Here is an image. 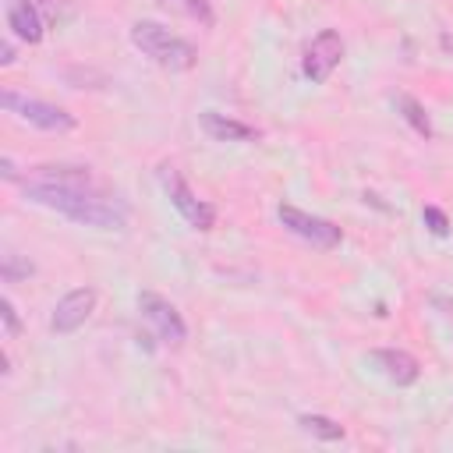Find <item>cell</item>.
Wrapping results in <instances>:
<instances>
[{
  "label": "cell",
  "instance_id": "6da1fadb",
  "mask_svg": "<svg viewBox=\"0 0 453 453\" xmlns=\"http://www.w3.org/2000/svg\"><path fill=\"white\" fill-rule=\"evenodd\" d=\"M25 198L96 230H124L127 223L124 205L103 195L85 166H35L25 180Z\"/></svg>",
  "mask_w": 453,
  "mask_h": 453
},
{
  "label": "cell",
  "instance_id": "30bf717a",
  "mask_svg": "<svg viewBox=\"0 0 453 453\" xmlns=\"http://www.w3.org/2000/svg\"><path fill=\"white\" fill-rule=\"evenodd\" d=\"M202 127H205V134L216 138V142H255V138H258V131H255L251 124L234 120V117H223V113H216V110L202 113Z\"/></svg>",
  "mask_w": 453,
  "mask_h": 453
},
{
  "label": "cell",
  "instance_id": "4fadbf2b",
  "mask_svg": "<svg viewBox=\"0 0 453 453\" xmlns=\"http://www.w3.org/2000/svg\"><path fill=\"white\" fill-rule=\"evenodd\" d=\"M297 425H301L304 432H311V435L326 439V442L343 439V425H336V421H333V418H326V414H301V418H297Z\"/></svg>",
  "mask_w": 453,
  "mask_h": 453
},
{
  "label": "cell",
  "instance_id": "8992f818",
  "mask_svg": "<svg viewBox=\"0 0 453 453\" xmlns=\"http://www.w3.org/2000/svg\"><path fill=\"white\" fill-rule=\"evenodd\" d=\"M138 311H142V319L156 329V336H159L163 343L180 347V343L188 340V326H184L180 311H177L166 297H159V294L145 290V294H138Z\"/></svg>",
  "mask_w": 453,
  "mask_h": 453
},
{
  "label": "cell",
  "instance_id": "7a4b0ae2",
  "mask_svg": "<svg viewBox=\"0 0 453 453\" xmlns=\"http://www.w3.org/2000/svg\"><path fill=\"white\" fill-rule=\"evenodd\" d=\"M131 42H134L149 60H156V64L166 67V71H188V67H195V60H198L195 46H191L188 39L173 35L170 28H163L159 21H134V25H131Z\"/></svg>",
  "mask_w": 453,
  "mask_h": 453
},
{
  "label": "cell",
  "instance_id": "277c9868",
  "mask_svg": "<svg viewBox=\"0 0 453 453\" xmlns=\"http://www.w3.org/2000/svg\"><path fill=\"white\" fill-rule=\"evenodd\" d=\"M159 180H163V188H166V195H170V205H173L195 230H212L216 209H212L209 202H202L173 166H159Z\"/></svg>",
  "mask_w": 453,
  "mask_h": 453
},
{
  "label": "cell",
  "instance_id": "e0dca14e",
  "mask_svg": "<svg viewBox=\"0 0 453 453\" xmlns=\"http://www.w3.org/2000/svg\"><path fill=\"white\" fill-rule=\"evenodd\" d=\"M0 319H4V333H7V336H18V333H21V319H18L14 304H11V297L0 301Z\"/></svg>",
  "mask_w": 453,
  "mask_h": 453
},
{
  "label": "cell",
  "instance_id": "52a82bcc",
  "mask_svg": "<svg viewBox=\"0 0 453 453\" xmlns=\"http://www.w3.org/2000/svg\"><path fill=\"white\" fill-rule=\"evenodd\" d=\"M340 60H343V39H340V32L336 28H322L308 42L304 60H301V71H304V78H311L315 85H322Z\"/></svg>",
  "mask_w": 453,
  "mask_h": 453
},
{
  "label": "cell",
  "instance_id": "9c48e42d",
  "mask_svg": "<svg viewBox=\"0 0 453 453\" xmlns=\"http://www.w3.org/2000/svg\"><path fill=\"white\" fill-rule=\"evenodd\" d=\"M372 361H375V365L382 368V375H386L389 382H396V386H411V382H418V375H421L418 357L407 354V350H396V347L372 350Z\"/></svg>",
  "mask_w": 453,
  "mask_h": 453
},
{
  "label": "cell",
  "instance_id": "5bb4252c",
  "mask_svg": "<svg viewBox=\"0 0 453 453\" xmlns=\"http://www.w3.org/2000/svg\"><path fill=\"white\" fill-rule=\"evenodd\" d=\"M173 7H180V11H184L191 21H198V25H212V21H216L209 0H173Z\"/></svg>",
  "mask_w": 453,
  "mask_h": 453
},
{
  "label": "cell",
  "instance_id": "9a60e30c",
  "mask_svg": "<svg viewBox=\"0 0 453 453\" xmlns=\"http://www.w3.org/2000/svg\"><path fill=\"white\" fill-rule=\"evenodd\" d=\"M421 219H425V226H428L435 237H446V234H449V219H446V212H442V209L425 205V209H421Z\"/></svg>",
  "mask_w": 453,
  "mask_h": 453
},
{
  "label": "cell",
  "instance_id": "ac0fdd59",
  "mask_svg": "<svg viewBox=\"0 0 453 453\" xmlns=\"http://www.w3.org/2000/svg\"><path fill=\"white\" fill-rule=\"evenodd\" d=\"M0 64H4V67L14 64V42H4V46H0Z\"/></svg>",
  "mask_w": 453,
  "mask_h": 453
},
{
  "label": "cell",
  "instance_id": "2e32d148",
  "mask_svg": "<svg viewBox=\"0 0 453 453\" xmlns=\"http://www.w3.org/2000/svg\"><path fill=\"white\" fill-rule=\"evenodd\" d=\"M4 280L14 283L18 276H32V262H18V255H4Z\"/></svg>",
  "mask_w": 453,
  "mask_h": 453
},
{
  "label": "cell",
  "instance_id": "7c38bea8",
  "mask_svg": "<svg viewBox=\"0 0 453 453\" xmlns=\"http://www.w3.org/2000/svg\"><path fill=\"white\" fill-rule=\"evenodd\" d=\"M393 106L400 110V117L421 134V138H432V120H428V113H425V106L414 99V96H407V92H400V96H393Z\"/></svg>",
  "mask_w": 453,
  "mask_h": 453
},
{
  "label": "cell",
  "instance_id": "3957f363",
  "mask_svg": "<svg viewBox=\"0 0 453 453\" xmlns=\"http://www.w3.org/2000/svg\"><path fill=\"white\" fill-rule=\"evenodd\" d=\"M0 103L7 113H14L18 120L39 127V131H74V113H67L64 106H53V103H42L35 96H21L14 88H4L0 92Z\"/></svg>",
  "mask_w": 453,
  "mask_h": 453
},
{
  "label": "cell",
  "instance_id": "ba28073f",
  "mask_svg": "<svg viewBox=\"0 0 453 453\" xmlns=\"http://www.w3.org/2000/svg\"><path fill=\"white\" fill-rule=\"evenodd\" d=\"M92 311H96V290H92V287L67 290V294L57 301L53 315H50V329L60 333V336H67V333H74L78 326H85V319H88Z\"/></svg>",
  "mask_w": 453,
  "mask_h": 453
},
{
  "label": "cell",
  "instance_id": "5b68a950",
  "mask_svg": "<svg viewBox=\"0 0 453 453\" xmlns=\"http://www.w3.org/2000/svg\"><path fill=\"white\" fill-rule=\"evenodd\" d=\"M276 216H280V223H283L294 237H301V241H308V244H315V248H336V244L343 241V234H340L336 223H329V219H322V216H311V212H304V209H297V205H280Z\"/></svg>",
  "mask_w": 453,
  "mask_h": 453
},
{
  "label": "cell",
  "instance_id": "8fae6325",
  "mask_svg": "<svg viewBox=\"0 0 453 453\" xmlns=\"http://www.w3.org/2000/svg\"><path fill=\"white\" fill-rule=\"evenodd\" d=\"M7 25L25 42H39L42 39V18H39V11H35L32 0H11L7 4Z\"/></svg>",
  "mask_w": 453,
  "mask_h": 453
}]
</instances>
